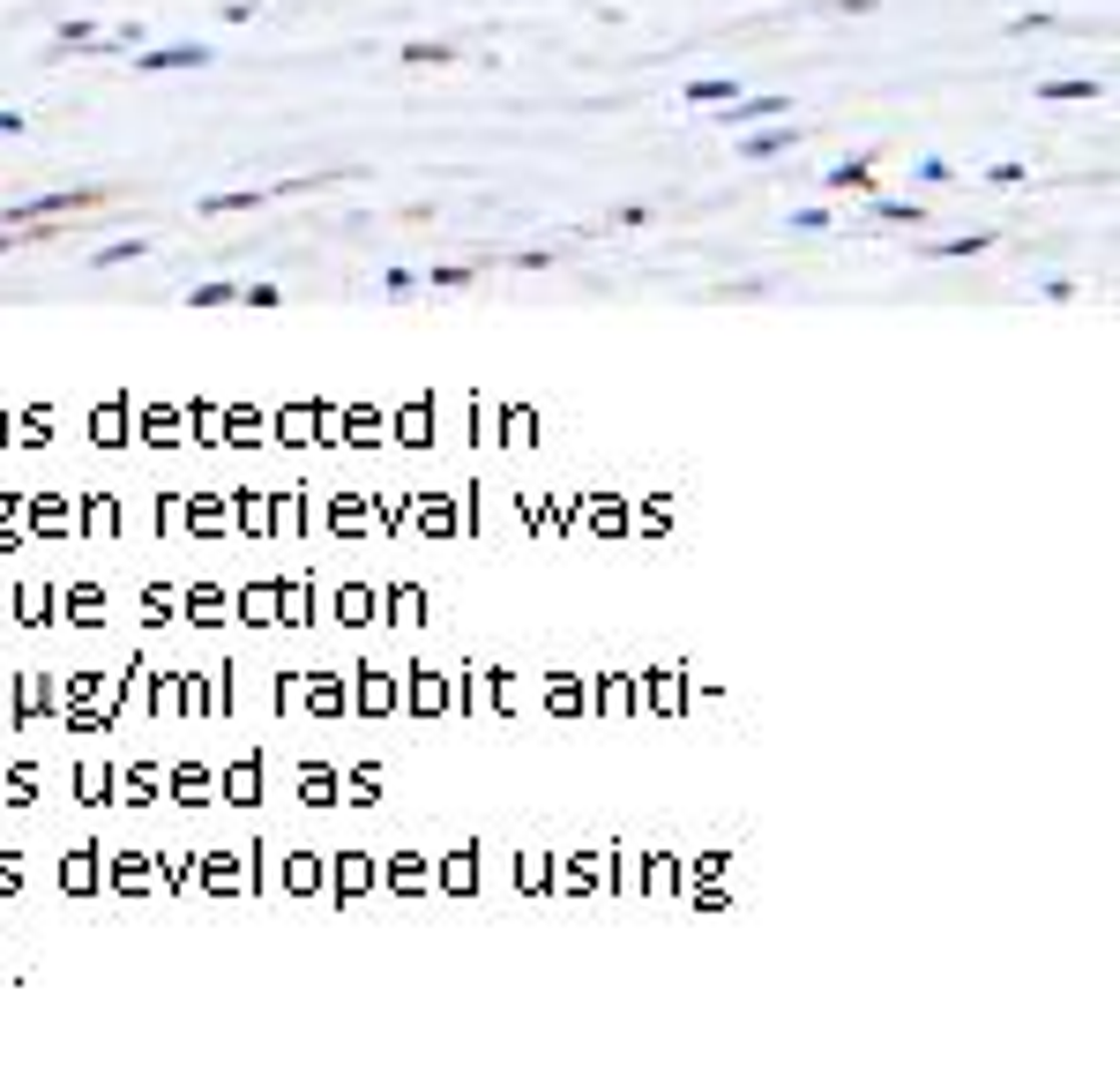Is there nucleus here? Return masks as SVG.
<instances>
[{
	"label": "nucleus",
	"mask_w": 1120,
	"mask_h": 1083,
	"mask_svg": "<svg viewBox=\"0 0 1120 1083\" xmlns=\"http://www.w3.org/2000/svg\"><path fill=\"white\" fill-rule=\"evenodd\" d=\"M90 202H105L98 187H75V195H68V187H60V195L15 202V210H8V225H53V217H68V210H90Z\"/></svg>",
	"instance_id": "f257e3e1"
},
{
	"label": "nucleus",
	"mask_w": 1120,
	"mask_h": 1083,
	"mask_svg": "<svg viewBox=\"0 0 1120 1083\" xmlns=\"http://www.w3.org/2000/svg\"><path fill=\"white\" fill-rule=\"evenodd\" d=\"M210 45H195V38H187V45H157V53H135V75H187V68H210Z\"/></svg>",
	"instance_id": "f03ea898"
},
{
	"label": "nucleus",
	"mask_w": 1120,
	"mask_h": 1083,
	"mask_svg": "<svg viewBox=\"0 0 1120 1083\" xmlns=\"http://www.w3.org/2000/svg\"><path fill=\"white\" fill-rule=\"evenodd\" d=\"M784 150H799V120H769L747 135V157H784Z\"/></svg>",
	"instance_id": "7ed1b4c3"
},
{
	"label": "nucleus",
	"mask_w": 1120,
	"mask_h": 1083,
	"mask_svg": "<svg viewBox=\"0 0 1120 1083\" xmlns=\"http://www.w3.org/2000/svg\"><path fill=\"white\" fill-rule=\"evenodd\" d=\"M777 113H792V98H732V128H762V120H777Z\"/></svg>",
	"instance_id": "20e7f679"
},
{
	"label": "nucleus",
	"mask_w": 1120,
	"mask_h": 1083,
	"mask_svg": "<svg viewBox=\"0 0 1120 1083\" xmlns=\"http://www.w3.org/2000/svg\"><path fill=\"white\" fill-rule=\"evenodd\" d=\"M732 98H739L732 75H702V83H687V105H732Z\"/></svg>",
	"instance_id": "39448f33"
},
{
	"label": "nucleus",
	"mask_w": 1120,
	"mask_h": 1083,
	"mask_svg": "<svg viewBox=\"0 0 1120 1083\" xmlns=\"http://www.w3.org/2000/svg\"><path fill=\"white\" fill-rule=\"evenodd\" d=\"M397 60H404V68H449L456 53H449V45H434V38H412V45H404Z\"/></svg>",
	"instance_id": "423d86ee"
},
{
	"label": "nucleus",
	"mask_w": 1120,
	"mask_h": 1083,
	"mask_svg": "<svg viewBox=\"0 0 1120 1083\" xmlns=\"http://www.w3.org/2000/svg\"><path fill=\"white\" fill-rule=\"evenodd\" d=\"M1038 98H1046V105H1091V98H1098V83H1091V75H1076V83H1046Z\"/></svg>",
	"instance_id": "0eeeda50"
},
{
	"label": "nucleus",
	"mask_w": 1120,
	"mask_h": 1083,
	"mask_svg": "<svg viewBox=\"0 0 1120 1083\" xmlns=\"http://www.w3.org/2000/svg\"><path fill=\"white\" fill-rule=\"evenodd\" d=\"M822 187H837V195H874V172H866V165H837V172H822Z\"/></svg>",
	"instance_id": "6e6552de"
},
{
	"label": "nucleus",
	"mask_w": 1120,
	"mask_h": 1083,
	"mask_svg": "<svg viewBox=\"0 0 1120 1083\" xmlns=\"http://www.w3.org/2000/svg\"><path fill=\"white\" fill-rule=\"evenodd\" d=\"M986 247H993V232H971V240H934L926 255H941V262H949V255H986Z\"/></svg>",
	"instance_id": "1a4fd4ad"
},
{
	"label": "nucleus",
	"mask_w": 1120,
	"mask_h": 1083,
	"mask_svg": "<svg viewBox=\"0 0 1120 1083\" xmlns=\"http://www.w3.org/2000/svg\"><path fill=\"white\" fill-rule=\"evenodd\" d=\"M75 45H98V23H60L53 30V53H75Z\"/></svg>",
	"instance_id": "9d476101"
},
{
	"label": "nucleus",
	"mask_w": 1120,
	"mask_h": 1083,
	"mask_svg": "<svg viewBox=\"0 0 1120 1083\" xmlns=\"http://www.w3.org/2000/svg\"><path fill=\"white\" fill-rule=\"evenodd\" d=\"M135 255H150V240H142V232H135V240H113V247H98V270H113V262H135Z\"/></svg>",
	"instance_id": "9b49d317"
},
{
	"label": "nucleus",
	"mask_w": 1120,
	"mask_h": 1083,
	"mask_svg": "<svg viewBox=\"0 0 1120 1083\" xmlns=\"http://www.w3.org/2000/svg\"><path fill=\"white\" fill-rule=\"evenodd\" d=\"M232 300H240V285H195L187 292V307H232Z\"/></svg>",
	"instance_id": "f8f14e48"
},
{
	"label": "nucleus",
	"mask_w": 1120,
	"mask_h": 1083,
	"mask_svg": "<svg viewBox=\"0 0 1120 1083\" xmlns=\"http://www.w3.org/2000/svg\"><path fill=\"white\" fill-rule=\"evenodd\" d=\"M881 225H919V202H874Z\"/></svg>",
	"instance_id": "ddd939ff"
},
{
	"label": "nucleus",
	"mask_w": 1120,
	"mask_h": 1083,
	"mask_svg": "<svg viewBox=\"0 0 1120 1083\" xmlns=\"http://www.w3.org/2000/svg\"><path fill=\"white\" fill-rule=\"evenodd\" d=\"M986 180H993V187H1023V180H1031V165H1016V157H1008V165H993Z\"/></svg>",
	"instance_id": "4468645a"
},
{
	"label": "nucleus",
	"mask_w": 1120,
	"mask_h": 1083,
	"mask_svg": "<svg viewBox=\"0 0 1120 1083\" xmlns=\"http://www.w3.org/2000/svg\"><path fill=\"white\" fill-rule=\"evenodd\" d=\"M240 300H247V307H277L284 292H277V285H240Z\"/></svg>",
	"instance_id": "2eb2a0df"
},
{
	"label": "nucleus",
	"mask_w": 1120,
	"mask_h": 1083,
	"mask_svg": "<svg viewBox=\"0 0 1120 1083\" xmlns=\"http://www.w3.org/2000/svg\"><path fill=\"white\" fill-rule=\"evenodd\" d=\"M0 135H23V113H0Z\"/></svg>",
	"instance_id": "dca6fc26"
},
{
	"label": "nucleus",
	"mask_w": 1120,
	"mask_h": 1083,
	"mask_svg": "<svg viewBox=\"0 0 1120 1083\" xmlns=\"http://www.w3.org/2000/svg\"><path fill=\"white\" fill-rule=\"evenodd\" d=\"M15 240H23V232H0V255H8V247H15Z\"/></svg>",
	"instance_id": "f3484780"
}]
</instances>
